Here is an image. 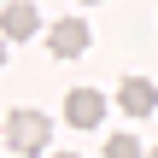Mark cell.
Returning a JSON list of instances; mask_svg holds the SVG:
<instances>
[{"label": "cell", "instance_id": "3957f363", "mask_svg": "<svg viewBox=\"0 0 158 158\" xmlns=\"http://www.w3.org/2000/svg\"><path fill=\"white\" fill-rule=\"evenodd\" d=\"M100 117H106V94L100 88H70L64 94V123L70 129H100Z\"/></svg>", "mask_w": 158, "mask_h": 158}, {"label": "cell", "instance_id": "277c9868", "mask_svg": "<svg viewBox=\"0 0 158 158\" xmlns=\"http://www.w3.org/2000/svg\"><path fill=\"white\" fill-rule=\"evenodd\" d=\"M158 106V88L147 76H123V88H117V111H129V117H147Z\"/></svg>", "mask_w": 158, "mask_h": 158}, {"label": "cell", "instance_id": "ba28073f", "mask_svg": "<svg viewBox=\"0 0 158 158\" xmlns=\"http://www.w3.org/2000/svg\"><path fill=\"white\" fill-rule=\"evenodd\" d=\"M82 6H94V0H82Z\"/></svg>", "mask_w": 158, "mask_h": 158}, {"label": "cell", "instance_id": "8992f818", "mask_svg": "<svg viewBox=\"0 0 158 158\" xmlns=\"http://www.w3.org/2000/svg\"><path fill=\"white\" fill-rule=\"evenodd\" d=\"M106 158H141V141L135 135H111L106 141Z\"/></svg>", "mask_w": 158, "mask_h": 158}, {"label": "cell", "instance_id": "9c48e42d", "mask_svg": "<svg viewBox=\"0 0 158 158\" xmlns=\"http://www.w3.org/2000/svg\"><path fill=\"white\" fill-rule=\"evenodd\" d=\"M152 158H158V147H152Z\"/></svg>", "mask_w": 158, "mask_h": 158}, {"label": "cell", "instance_id": "7a4b0ae2", "mask_svg": "<svg viewBox=\"0 0 158 158\" xmlns=\"http://www.w3.org/2000/svg\"><path fill=\"white\" fill-rule=\"evenodd\" d=\"M88 41H94V35H88L82 18H59V23L47 29V53H53V59H82Z\"/></svg>", "mask_w": 158, "mask_h": 158}, {"label": "cell", "instance_id": "52a82bcc", "mask_svg": "<svg viewBox=\"0 0 158 158\" xmlns=\"http://www.w3.org/2000/svg\"><path fill=\"white\" fill-rule=\"evenodd\" d=\"M53 158H76V152H53Z\"/></svg>", "mask_w": 158, "mask_h": 158}, {"label": "cell", "instance_id": "5b68a950", "mask_svg": "<svg viewBox=\"0 0 158 158\" xmlns=\"http://www.w3.org/2000/svg\"><path fill=\"white\" fill-rule=\"evenodd\" d=\"M35 29H41V12H35L29 0H12V6H6V35H12V41H29Z\"/></svg>", "mask_w": 158, "mask_h": 158}, {"label": "cell", "instance_id": "6da1fadb", "mask_svg": "<svg viewBox=\"0 0 158 158\" xmlns=\"http://www.w3.org/2000/svg\"><path fill=\"white\" fill-rule=\"evenodd\" d=\"M47 141H53L47 111H35V106H12V111H6V147H12V152L41 158V152H47Z\"/></svg>", "mask_w": 158, "mask_h": 158}]
</instances>
